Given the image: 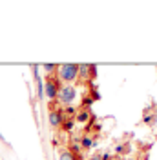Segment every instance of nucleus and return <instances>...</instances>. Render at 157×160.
Segmentation results:
<instances>
[{
	"label": "nucleus",
	"instance_id": "nucleus-1",
	"mask_svg": "<svg viewBox=\"0 0 157 160\" xmlns=\"http://www.w3.org/2000/svg\"><path fill=\"white\" fill-rule=\"evenodd\" d=\"M57 77H59V82L73 84L75 80H78V64H60V66H57Z\"/></svg>",
	"mask_w": 157,
	"mask_h": 160
},
{
	"label": "nucleus",
	"instance_id": "nucleus-2",
	"mask_svg": "<svg viewBox=\"0 0 157 160\" xmlns=\"http://www.w3.org/2000/svg\"><path fill=\"white\" fill-rule=\"evenodd\" d=\"M78 97V91L73 84H64L62 88L59 89V95H57V100L60 102V106H71Z\"/></svg>",
	"mask_w": 157,
	"mask_h": 160
},
{
	"label": "nucleus",
	"instance_id": "nucleus-3",
	"mask_svg": "<svg viewBox=\"0 0 157 160\" xmlns=\"http://www.w3.org/2000/svg\"><path fill=\"white\" fill-rule=\"evenodd\" d=\"M59 89H60L59 78H53V77L46 78V82H44V97H46V98L48 100H57Z\"/></svg>",
	"mask_w": 157,
	"mask_h": 160
},
{
	"label": "nucleus",
	"instance_id": "nucleus-4",
	"mask_svg": "<svg viewBox=\"0 0 157 160\" xmlns=\"http://www.w3.org/2000/svg\"><path fill=\"white\" fill-rule=\"evenodd\" d=\"M48 120H49V126L57 129V128L62 126V122H64V115H62L60 109H51L48 115Z\"/></svg>",
	"mask_w": 157,
	"mask_h": 160
},
{
	"label": "nucleus",
	"instance_id": "nucleus-5",
	"mask_svg": "<svg viewBox=\"0 0 157 160\" xmlns=\"http://www.w3.org/2000/svg\"><path fill=\"white\" fill-rule=\"evenodd\" d=\"M89 118H91V111L86 108H82L75 113V122H78V124H88Z\"/></svg>",
	"mask_w": 157,
	"mask_h": 160
},
{
	"label": "nucleus",
	"instance_id": "nucleus-6",
	"mask_svg": "<svg viewBox=\"0 0 157 160\" xmlns=\"http://www.w3.org/2000/svg\"><path fill=\"white\" fill-rule=\"evenodd\" d=\"M78 78L80 80L89 78V66L88 64H78Z\"/></svg>",
	"mask_w": 157,
	"mask_h": 160
},
{
	"label": "nucleus",
	"instance_id": "nucleus-7",
	"mask_svg": "<svg viewBox=\"0 0 157 160\" xmlns=\"http://www.w3.org/2000/svg\"><path fill=\"white\" fill-rule=\"evenodd\" d=\"M80 146H82V149H89V148L95 146V140L91 138L89 135H84V137L80 138Z\"/></svg>",
	"mask_w": 157,
	"mask_h": 160
},
{
	"label": "nucleus",
	"instance_id": "nucleus-8",
	"mask_svg": "<svg viewBox=\"0 0 157 160\" xmlns=\"http://www.w3.org/2000/svg\"><path fill=\"white\" fill-rule=\"evenodd\" d=\"M59 160H78V158H77V157H75V155H73L69 149H62V151L59 153Z\"/></svg>",
	"mask_w": 157,
	"mask_h": 160
},
{
	"label": "nucleus",
	"instance_id": "nucleus-9",
	"mask_svg": "<svg viewBox=\"0 0 157 160\" xmlns=\"http://www.w3.org/2000/svg\"><path fill=\"white\" fill-rule=\"evenodd\" d=\"M62 115H64V118L68 117V118H75V113H77V109L73 108V106H66V108H62Z\"/></svg>",
	"mask_w": 157,
	"mask_h": 160
},
{
	"label": "nucleus",
	"instance_id": "nucleus-10",
	"mask_svg": "<svg viewBox=\"0 0 157 160\" xmlns=\"http://www.w3.org/2000/svg\"><path fill=\"white\" fill-rule=\"evenodd\" d=\"M143 122H144V124H148V126H154V124H155L157 122V115H154V113H144V117H143Z\"/></svg>",
	"mask_w": 157,
	"mask_h": 160
},
{
	"label": "nucleus",
	"instance_id": "nucleus-11",
	"mask_svg": "<svg viewBox=\"0 0 157 160\" xmlns=\"http://www.w3.org/2000/svg\"><path fill=\"white\" fill-rule=\"evenodd\" d=\"M130 151H132V148H130L128 144H117V146H115V153H117V155H128Z\"/></svg>",
	"mask_w": 157,
	"mask_h": 160
},
{
	"label": "nucleus",
	"instance_id": "nucleus-12",
	"mask_svg": "<svg viewBox=\"0 0 157 160\" xmlns=\"http://www.w3.org/2000/svg\"><path fill=\"white\" fill-rule=\"evenodd\" d=\"M73 126H75V120L73 118H64L60 128H64V131H73Z\"/></svg>",
	"mask_w": 157,
	"mask_h": 160
},
{
	"label": "nucleus",
	"instance_id": "nucleus-13",
	"mask_svg": "<svg viewBox=\"0 0 157 160\" xmlns=\"http://www.w3.org/2000/svg\"><path fill=\"white\" fill-rule=\"evenodd\" d=\"M89 98H91V100H100V93H99V89H97V86H95V84H91Z\"/></svg>",
	"mask_w": 157,
	"mask_h": 160
},
{
	"label": "nucleus",
	"instance_id": "nucleus-14",
	"mask_svg": "<svg viewBox=\"0 0 157 160\" xmlns=\"http://www.w3.org/2000/svg\"><path fill=\"white\" fill-rule=\"evenodd\" d=\"M42 69L46 71L48 75H51V73H55V71H57V66H55V64H44V66H42Z\"/></svg>",
	"mask_w": 157,
	"mask_h": 160
},
{
	"label": "nucleus",
	"instance_id": "nucleus-15",
	"mask_svg": "<svg viewBox=\"0 0 157 160\" xmlns=\"http://www.w3.org/2000/svg\"><path fill=\"white\" fill-rule=\"evenodd\" d=\"M91 104H93V100L89 98V97H84V102H82V106H84L86 109H88V106H91Z\"/></svg>",
	"mask_w": 157,
	"mask_h": 160
},
{
	"label": "nucleus",
	"instance_id": "nucleus-16",
	"mask_svg": "<svg viewBox=\"0 0 157 160\" xmlns=\"http://www.w3.org/2000/svg\"><path fill=\"white\" fill-rule=\"evenodd\" d=\"M100 160H110V155H108V153H104V155H100Z\"/></svg>",
	"mask_w": 157,
	"mask_h": 160
},
{
	"label": "nucleus",
	"instance_id": "nucleus-17",
	"mask_svg": "<svg viewBox=\"0 0 157 160\" xmlns=\"http://www.w3.org/2000/svg\"><path fill=\"white\" fill-rule=\"evenodd\" d=\"M88 160H100V155H93L91 158H88Z\"/></svg>",
	"mask_w": 157,
	"mask_h": 160
},
{
	"label": "nucleus",
	"instance_id": "nucleus-18",
	"mask_svg": "<svg viewBox=\"0 0 157 160\" xmlns=\"http://www.w3.org/2000/svg\"><path fill=\"white\" fill-rule=\"evenodd\" d=\"M0 138H2V133H0Z\"/></svg>",
	"mask_w": 157,
	"mask_h": 160
}]
</instances>
